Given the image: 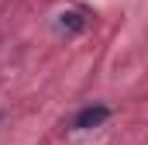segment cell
I'll list each match as a JSON object with an SVG mask.
<instances>
[{"label":"cell","instance_id":"cell-1","mask_svg":"<svg viewBox=\"0 0 148 145\" xmlns=\"http://www.w3.org/2000/svg\"><path fill=\"white\" fill-rule=\"evenodd\" d=\"M107 117H110V110L103 107V104H97V107L79 110V114H76V121H73V128H79V131H90V128H100Z\"/></svg>","mask_w":148,"mask_h":145},{"label":"cell","instance_id":"cell-2","mask_svg":"<svg viewBox=\"0 0 148 145\" xmlns=\"http://www.w3.org/2000/svg\"><path fill=\"white\" fill-rule=\"evenodd\" d=\"M76 17H79V14H59V28H62V31H66V28H69V31H79L83 21H76Z\"/></svg>","mask_w":148,"mask_h":145}]
</instances>
